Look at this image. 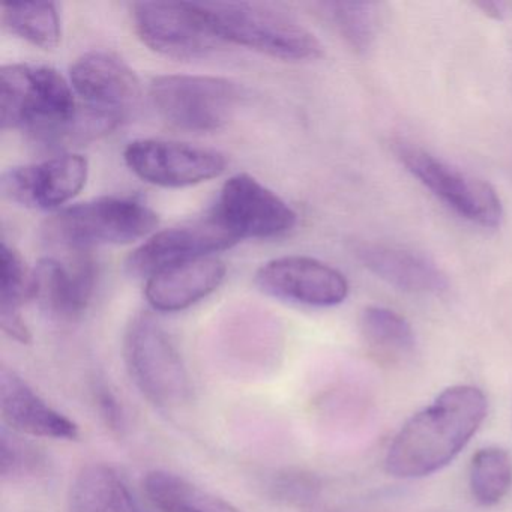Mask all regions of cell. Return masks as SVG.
<instances>
[{
    "label": "cell",
    "instance_id": "23",
    "mask_svg": "<svg viewBox=\"0 0 512 512\" xmlns=\"http://www.w3.org/2000/svg\"><path fill=\"white\" fill-rule=\"evenodd\" d=\"M361 332L365 341L385 355H407L415 349L412 325L397 311L386 307H367L361 314Z\"/></svg>",
    "mask_w": 512,
    "mask_h": 512
},
{
    "label": "cell",
    "instance_id": "4",
    "mask_svg": "<svg viewBox=\"0 0 512 512\" xmlns=\"http://www.w3.org/2000/svg\"><path fill=\"white\" fill-rule=\"evenodd\" d=\"M158 226V215L134 197H100L59 209L44 226L49 244L76 251L98 245H125L145 238Z\"/></svg>",
    "mask_w": 512,
    "mask_h": 512
},
{
    "label": "cell",
    "instance_id": "20",
    "mask_svg": "<svg viewBox=\"0 0 512 512\" xmlns=\"http://www.w3.org/2000/svg\"><path fill=\"white\" fill-rule=\"evenodd\" d=\"M143 487L160 512H242L229 500L167 470L149 472Z\"/></svg>",
    "mask_w": 512,
    "mask_h": 512
},
{
    "label": "cell",
    "instance_id": "27",
    "mask_svg": "<svg viewBox=\"0 0 512 512\" xmlns=\"http://www.w3.org/2000/svg\"><path fill=\"white\" fill-rule=\"evenodd\" d=\"M283 497L292 502H311L316 497L317 484L313 478L304 475L286 476L280 485Z\"/></svg>",
    "mask_w": 512,
    "mask_h": 512
},
{
    "label": "cell",
    "instance_id": "22",
    "mask_svg": "<svg viewBox=\"0 0 512 512\" xmlns=\"http://www.w3.org/2000/svg\"><path fill=\"white\" fill-rule=\"evenodd\" d=\"M469 487L479 505L502 502L512 488V458L499 446L479 449L470 463Z\"/></svg>",
    "mask_w": 512,
    "mask_h": 512
},
{
    "label": "cell",
    "instance_id": "9",
    "mask_svg": "<svg viewBox=\"0 0 512 512\" xmlns=\"http://www.w3.org/2000/svg\"><path fill=\"white\" fill-rule=\"evenodd\" d=\"M209 217L238 242L280 238L298 221L287 202L247 173L226 181Z\"/></svg>",
    "mask_w": 512,
    "mask_h": 512
},
{
    "label": "cell",
    "instance_id": "16",
    "mask_svg": "<svg viewBox=\"0 0 512 512\" xmlns=\"http://www.w3.org/2000/svg\"><path fill=\"white\" fill-rule=\"evenodd\" d=\"M0 412L17 434L44 439L77 440L79 425L50 406L16 371L0 368Z\"/></svg>",
    "mask_w": 512,
    "mask_h": 512
},
{
    "label": "cell",
    "instance_id": "2",
    "mask_svg": "<svg viewBox=\"0 0 512 512\" xmlns=\"http://www.w3.org/2000/svg\"><path fill=\"white\" fill-rule=\"evenodd\" d=\"M487 407L484 392L476 386L445 389L398 431L386 454V472L415 479L448 466L481 427Z\"/></svg>",
    "mask_w": 512,
    "mask_h": 512
},
{
    "label": "cell",
    "instance_id": "8",
    "mask_svg": "<svg viewBox=\"0 0 512 512\" xmlns=\"http://www.w3.org/2000/svg\"><path fill=\"white\" fill-rule=\"evenodd\" d=\"M397 155L433 196L464 220L485 229L502 224V200L488 182L467 175L416 146L400 145Z\"/></svg>",
    "mask_w": 512,
    "mask_h": 512
},
{
    "label": "cell",
    "instance_id": "15",
    "mask_svg": "<svg viewBox=\"0 0 512 512\" xmlns=\"http://www.w3.org/2000/svg\"><path fill=\"white\" fill-rule=\"evenodd\" d=\"M80 253L85 251L67 259L44 257L32 271V299L58 319H77L94 298L97 266Z\"/></svg>",
    "mask_w": 512,
    "mask_h": 512
},
{
    "label": "cell",
    "instance_id": "19",
    "mask_svg": "<svg viewBox=\"0 0 512 512\" xmlns=\"http://www.w3.org/2000/svg\"><path fill=\"white\" fill-rule=\"evenodd\" d=\"M68 512H143L122 476L107 464H89L71 485Z\"/></svg>",
    "mask_w": 512,
    "mask_h": 512
},
{
    "label": "cell",
    "instance_id": "18",
    "mask_svg": "<svg viewBox=\"0 0 512 512\" xmlns=\"http://www.w3.org/2000/svg\"><path fill=\"white\" fill-rule=\"evenodd\" d=\"M362 265L380 280L415 295H436L448 289V278L427 257L403 248L364 244L358 248Z\"/></svg>",
    "mask_w": 512,
    "mask_h": 512
},
{
    "label": "cell",
    "instance_id": "29",
    "mask_svg": "<svg viewBox=\"0 0 512 512\" xmlns=\"http://www.w3.org/2000/svg\"><path fill=\"white\" fill-rule=\"evenodd\" d=\"M476 7L482 10L485 16L493 17V19L499 20L502 17V4H496V2H478Z\"/></svg>",
    "mask_w": 512,
    "mask_h": 512
},
{
    "label": "cell",
    "instance_id": "10",
    "mask_svg": "<svg viewBox=\"0 0 512 512\" xmlns=\"http://www.w3.org/2000/svg\"><path fill=\"white\" fill-rule=\"evenodd\" d=\"M124 161L137 178L161 188L194 187L223 175L227 167L220 151L163 139L128 143Z\"/></svg>",
    "mask_w": 512,
    "mask_h": 512
},
{
    "label": "cell",
    "instance_id": "28",
    "mask_svg": "<svg viewBox=\"0 0 512 512\" xmlns=\"http://www.w3.org/2000/svg\"><path fill=\"white\" fill-rule=\"evenodd\" d=\"M95 391H97L95 392L97 394V403L104 421L113 431H121L122 410L115 395L104 385L97 386Z\"/></svg>",
    "mask_w": 512,
    "mask_h": 512
},
{
    "label": "cell",
    "instance_id": "26",
    "mask_svg": "<svg viewBox=\"0 0 512 512\" xmlns=\"http://www.w3.org/2000/svg\"><path fill=\"white\" fill-rule=\"evenodd\" d=\"M41 455L28 443L22 442L7 428L0 439V475L2 479H17L40 470Z\"/></svg>",
    "mask_w": 512,
    "mask_h": 512
},
{
    "label": "cell",
    "instance_id": "7",
    "mask_svg": "<svg viewBox=\"0 0 512 512\" xmlns=\"http://www.w3.org/2000/svg\"><path fill=\"white\" fill-rule=\"evenodd\" d=\"M131 13L140 41L164 58L194 61L224 44L199 2H137Z\"/></svg>",
    "mask_w": 512,
    "mask_h": 512
},
{
    "label": "cell",
    "instance_id": "17",
    "mask_svg": "<svg viewBox=\"0 0 512 512\" xmlns=\"http://www.w3.org/2000/svg\"><path fill=\"white\" fill-rule=\"evenodd\" d=\"M226 274V263L218 257L191 260L148 278L145 296L154 310L176 313L208 298L221 286Z\"/></svg>",
    "mask_w": 512,
    "mask_h": 512
},
{
    "label": "cell",
    "instance_id": "1",
    "mask_svg": "<svg viewBox=\"0 0 512 512\" xmlns=\"http://www.w3.org/2000/svg\"><path fill=\"white\" fill-rule=\"evenodd\" d=\"M0 124L46 148L88 142L115 130L82 106L70 80L49 65L10 64L0 70Z\"/></svg>",
    "mask_w": 512,
    "mask_h": 512
},
{
    "label": "cell",
    "instance_id": "25",
    "mask_svg": "<svg viewBox=\"0 0 512 512\" xmlns=\"http://www.w3.org/2000/svg\"><path fill=\"white\" fill-rule=\"evenodd\" d=\"M32 299V271L16 248L2 242L0 247V317L19 316Z\"/></svg>",
    "mask_w": 512,
    "mask_h": 512
},
{
    "label": "cell",
    "instance_id": "11",
    "mask_svg": "<svg viewBox=\"0 0 512 512\" xmlns=\"http://www.w3.org/2000/svg\"><path fill=\"white\" fill-rule=\"evenodd\" d=\"M254 283L272 298L314 308L343 304L350 289L338 269L307 256L269 260L256 272Z\"/></svg>",
    "mask_w": 512,
    "mask_h": 512
},
{
    "label": "cell",
    "instance_id": "12",
    "mask_svg": "<svg viewBox=\"0 0 512 512\" xmlns=\"http://www.w3.org/2000/svg\"><path fill=\"white\" fill-rule=\"evenodd\" d=\"M70 83L85 109L121 124L142 97L139 77L119 56L88 52L76 59Z\"/></svg>",
    "mask_w": 512,
    "mask_h": 512
},
{
    "label": "cell",
    "instance_id": "5",
    "mask_svg": "<svg viewBox=\"0 0 512 512\" xmlns=\"http://www.w3.org/2000/svg\"><path fill=\"white\" fill-rule=\"evenodd\" d=\"M124 359L131 380L158 409L190 403L193 386L178 347L151 314H137L124 337Z\"/></svg>",
    "mask_w": 512,
    "mask_h": 512
},
{
    "label": "cell",
    "instance_id": "14",
    "mask_svg": "<svg viewBox=\"0 0 512 512\" xmlns=\"http://www.w3.org/2000/svg\"><path fill=\"white\" fill-rule=\"evenodd\" d=\"M235 244L238 241L208 215L197 223L155 233L128 257L127 271L133 277L151 278L164 269L215 256Z\"/></svg>",
    "mask_w": 512,
    "mask_h": 512
},
{
    "label": "cell",
    "instance_id": "6",
    "mask_svg": "<svg viewBox=\"0 0 512 512\" xmlns=\"http://www.w3.org/2000/svg\"><path fill=\"white\" fill-rule=\"evenodd\" d=\"M149 95L167 124L190 133H212L226 127L242 98L241 88L232 80L194 74L155 77Z\"/></svg>",
    "mask_w": 512,
    "mask_h": 512
},
{
    "label": "cell",
    "instance_id": "24",
    "mask_svg": "<svg viewBox=\"0 0 512 512\" xmlns=\"http://www.w3.org/2000/svg\"><path fill=\"white\" fill-rule=\"evenodd\" d=\"M326 17L341 38L356 52H367L379 26V11L370 2H328L322 5Z\"/></svg>",
    "mask_w": 512,
    "mask_h": 512
},
{
    "label": "cell",
    "instance_id": "13",
    "mask_svg": "<svg viewBox=\"0 0 512 512\" xmlns=\"http://www.w3.org/2000/svg\"><path fill=\"white\" fill-rule=\"evenodd\" d=\"M89 163L80 154H62L41 163L5 170L0 190L16 205L40 211H59L85 188Z\"/></svg>",
    "mask_w": 512,
    "mask_h": 512
},
{
    "label": "cell",
    "instance_id": "3",
    "mask_svg": "<svg viewBox=\"0 0 512 512\" xmlns=\"http://www.w3.org/2000/svg\"><path fill=\"white\" fill-rule=\"evenodd\" d=\"M215 34L236 44L286 62L314 61L323 53L316 35L292 16L257 2H199Z\"/></svg>",
    "mask_w": 512,
    "mask_h": 512
},
{
    "label": "cell",
    "instance_id": "21",
    "mask_svg": "<svg viewBox=\"0 0 512 512\" xmlns=\"http://www.w3.org/2000/svg\"><path fill=\"white\" fill-rule=\"evenodd\" d=\"M2 22L11 34L38 49L55 50L61 44V16L53 2L4 4Z\"/></svg>",
    "mask_w": 512,
    "mask_h": 512
}]
</instances>
